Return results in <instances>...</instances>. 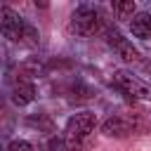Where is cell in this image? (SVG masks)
Listing matches in <instances>:
<instances>
[{
  "instance_id": "1",
  "label": "cell",
  "mask_w": 151,
  "mask_h": 151,
  "mask_svg": "<svg viewBox=\"0 0 151 151\" xmlns=\"http://www.w3.org/2000/svg\"><path fill=\"white\" fill-rule=\"evenodd\" d=\"M97 125V118L92 111H80L76 113L73 118H68L66 123V130H64V144L68 151H78L83 139H87V134L94 130Z\"/></svg>"
},
{
  "instance_id": "2",
  "label": "cell",
  "mask_w": 151,
  "mask_h": 151,
  "mask_svg": "<svg viewBox=\"0 0 151 151\" xmlns=\"http://www.w3.org/2000/svg\"><path fill=\"white\" fill-rule=\"evenodd\" d=\"M68 28H71V33H76L80 38L94 35L97 28H99V14H97V9L87 7V5L76 7L73 14H71V21H68Z\"/></svg>"
},
{
  "instance_id": "3",
  "label": "cell",
  "mask_w": 151,
  "mask_h": 151,
  "mask_svg": "<svg viewBox=\"0 0 151 151\" xmlns=\"http://www.w3.org/2000/svg\"><path fill=\"white\" fill-rule=\"evenodd\" d=\"M0 33H2L7 40L19 42V40L26 38L28 26H26V21H24L12 7H0Z\"/></svg>"
},
{
  "instance_id": "4",
  "label": "cell",
  "mask_w": 151,
  "mask_h": 151,
  "mask_svg": "<svg viewBox=\"0 0 151 151\" xmlns=\"http://www.w3.org/2000/svg\"><path fill=\"white\" fill-rule=\"evenodd\" d=\"M113 83H116L118 90H123L132 99H151V87L144 80H139L134 73H130V71H116L113 73Z\"/></svg>"
},
{
  "instance_id": "5",
  "label": "cell",
  "mask_w": 151,
  "mask_h": 151,
  "mask_svg": "<svg viewBox=\"0 0 151 151\" xmlns=\"http://www.w3.org/2000/svg\"><path fill=\"white\" fill-rule=\"evenodd\" d=\"M106 42H109V47L120 57V59H125V61H137L139 59V52L132 47V42L127 40V38H123L118 31H106Z\"/></svg>"
},
{
  "instance_id": "6",
  "label": "cell",
  "mask_w": 151,
  "mask_h": 151,
  "mask_svg": "<svg viewBox=\"0 0 151 151\" xmlns=\"http://www.w3.org/2000/svg\"><path fill=\"white\" fill-rule=\"evenodd\" d=\"M132 130H134V123H130L125 116H111L101 125V132L106 137H127Z\"/></svg>"
},
{
  "instance_id": "7",
  "label": "cell",
  "mask_w": 151,
  "mask_h": 151,
  "mask_svg": "<svg viewBox=\"0 0 151 151\" xmlns=\"http://www.w3.org/2000/svg\"><path fill=\"white\" fill-rule=\"evenodd\" d=\"M33 99H35V87H33V83H31V80H24V78L14 80V85H12V101H14L17 106H26V104H31Z\"/></svg>"
},
{
  "instance_id": "8",
  "label": "cell",
  "mask_w": 151,
  "mask_h": 151,
  "mask_svg": "<svg viewBox=\"0 0 151 151\" xmlns=\"http://www.w3.org/2000/svg\"><path fill=\"white\" fill-rule=\"evenodd\" d=\"M130 31L134 38H151V14L149 12H134V17L130 19Z\"/></svg>"
},
{
  "instance_id": "9",
  "label": "cell",
  "mask_w": 151,
  "mask_h": 151,
  "mask_svg": "<svg viewBox=\"0 0 151 151\" xmlns=\"http://www.w3.org/2000/svg\"><path fill=\"white\" fill-rule=\"evenodd\" d=\"M113 12L118 19H132L134 17V2L132 0H118V2H113Z\"/></svg>"
},
{
  "instance_id": "10",
  "label": "cell",
  "mask_w": 151,
  "mask_h": 151,
  "mask_svg": "<svg viewBox=\"0 0 151 151\" xmlns=\"http://www.w3.org/2000/svg\"><path fill=\"white\" fill-rule=\"evenodd\" d=\"M7 151H33V146H31L26 139H14V142L7 146Z\"/></svg>"
},
{
  "instance_id": "11",
  "label": "cell",
  "mask_w": 151,
  "mask_h": 151,
  "mask_svg": "<svg viewBox=\"0 0 151 151\" xmlns=\"http://www.w3.org/2000/svg\"><path fill=\"white\" fill-rule=\"evenodd\" d=\"M0 151H5V149H2V144H0Z\"/></svg>"
}]
</instances>
